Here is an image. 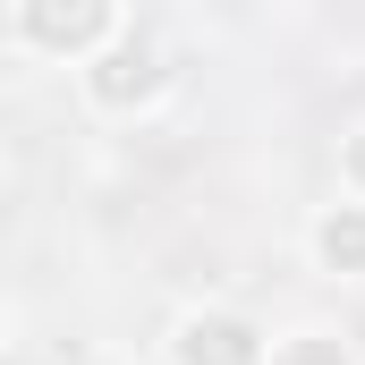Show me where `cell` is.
<instances>
[{
  "instance_id": "7a4b0ae2",
  "label": "cell",
  "mask_w": 365,
  "mask_h": 365,
  "mask_svg": "<svg viewBox=\"0 0 365 365\" xmlns=\"http://www.w3.org/2000/svg\"><path fill=\"white\" fill-rule=\"evenodd\" d=\"M162 86H170V68H162V51H153L136 26H128L119 43H102L86 68H77V93H86V110H102V119H136V110H153Z\"/></svg>"
},
{
  "instance_id": "3957f363",
  "label": "cell",
  "mask_w": 365,
  "mask_h": 365,
  "mask_svg": "<svg viewBox=\"0 0 365 365\" xmlns=\"http://www.w3.org/2000/svg\"><path fill=\"white\" fill-rule=\"evenodd\" d=\"M170 365H272V331L238 306H187L162 340Z\"/></svg>"
},
{
  "instance_id": "5b68a950",
  "label": "cell",
  "mask_w": 365,
  "mask_h": 365,
  "mask_svg": "<svg viewBox=\"0 0 365 365\" xmlns=\"http://www.w3.org/2000/svg\"><path fill=\"white\" fill-rule=\"evenodd\" d=\"M272 365H357V340L340 323H289L272 331Z\"/></svg>"
},
{
  "instance_id": "277c9868",
  "label": "cell",
  "mask_w": 365,
  "mask_h": 365,
  "mask_svg": "<svg viewBox=\"0 0 365 365\" xmlns=\"http://www.w3.org/2000/svg\"><path fill=\"white\" fill-rule=\"evenodd\" d=\"M306 255L331 280H365V195H340L306 221Z\"/></svg>"
},
{
  "instance_id": "6da1fadb",
  "label": "cell",
  "mask_w": 365,
  "mask_h": 365,
  "mask_svg": "<svg viewBox=\"0 0 365 365\" xmlns=\"http://www.w3.org/2000/svg\"><path fill=\"white\" fill-rule=\"evenodd\" d=\"M128 34V9L119 0H9V43L26 60H68L86 68L102 43Z\"/></svg>"
},
{
  "instance_id": "8992f818",
  "label": "cell",
  "mask_w": 365,
  "mask_h": 365,
  "mask_svg": "<svg viewBox=\"0 0 365 365\" xmlns=\"http://www.w3.org/2000/svg\"><path fill=\"white\" fill-rule=\"evenodd\" d=\"M340 195H365V128L340 136Z\"/></svg>"
}]
</instances>
